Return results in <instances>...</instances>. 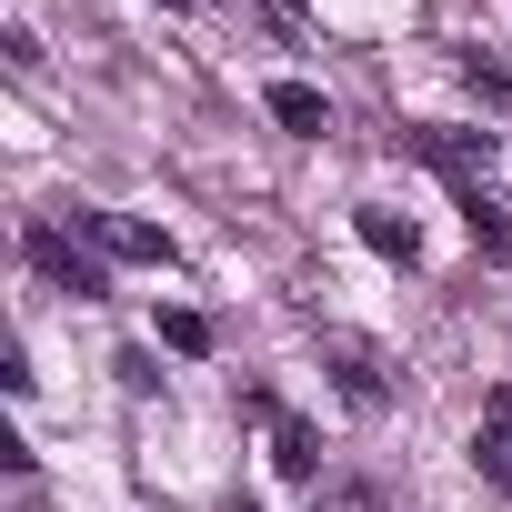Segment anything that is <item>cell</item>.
Returning <instances> with one entry per match:
<instances>
[{
	"instance_id": "obj_1",
	"label": "cell",
	"mask_w": 512,
	"mask_h": 512,
	"mask_svg": "<svg viewBox=\"0 0 512 512\" xmlns=\"http://www.w3.org/2000/svg\"><path fill=\"white\" fill-rule=\"evenodd\" d=\"M322 372H332V392L362 402V412L392 402V362H382V342H362V332H322Z\"/></svg>"
},
{
	"instance_id": "obj_2",
	"label": "cell",
	"mask_w": 512,
	"mask_h": 512,
	"mask_svg": "<svg viewBox=\"0 0 512 512\" xmlns=\"http://www.w3.org/2000/svg\"><path fill=\"white\" fill-rule=\"evenodd\" d=\"M21 262H31L51 292H81V302H101V262H91V251H81L61 221H31V231H21Z\"/></svg>"
},
{
	"instance_id": "obj_3",
	"label": "cell",
	"mask_w": 512,
	"mask_h": 512,
	"mask_svg": "<svg viewBox=\"0 0 512 512\" xmlns=\"http://www.w3.org/2000/svg\"><path fill=\"white\" fill-rule=\"evenodd\" d=\"M81 231H91V251L101 262H171V231H151V221H131V211H81Z\"/></svg>"
},
{
	"instance_id": "obj_4",
	"label": "cell",
	"mask_w": 512,
	"mask_h": 512,
	"mask_svg": "<svg viewBox=\"0 0 512 512\" xmlns=\"http://www.w3.org/2000/svg\"><path fill=\"white\" fill-rule=\"evenodd\" d=\"M251 422H262V432H272V462H282L292 482H312V472H322V432H312L302 412H282L272 392H251Z\"/></svg>"
},
{
	"instance_id": "obj_5",
	"label": "cell",
	"mask_w": 512,
	"mask_h": 512,
	"mask_svg": "<svg viewBox=\"0 0 512 512\" xmlns=\"http://www.w3.org/2000/svg\"><path fill=\"white\" fill-rule=\"evenodd\" d=\"M412 151H422L452 191H472V181L492 171V131H412Z\"/></svg>"
},
{
	"instance_id": "obj_6",
	"label": "cell",
	"mask_w": 512,
	"mask_h": 512,
	"mask_svg": "<svg viewBox=\"0 0 512 512\" xmlns=\"http://www.w3.org/2000/svg\"><path fill=\"white\" fill-rule=\"evenodd\" d=\"M472 472L492 482V492H512V382L482 402V422H472Z\"/></svg>"
},
{
	"instance_id": "obj_7",
	"label": "cell",
	"mask_w": 512,
	"mask_h": 512,
	"mask_svg": "<svg viewBox=\"0 0 512 512\" xmlns=\"http://www.w3.org/2000/svg\"><path fill=\"white\" fill-rule=\"evenodd\" d=\"M352 231H362V241L382 251V262H402V272L422 262V231H412L402 211H382V201H362V211H352Z\"/></svg>"
},
{
	"instance_id": "obj_8",
	"label": "cell",
	"mask_w": 512,
	"mask_h": 512,
	"mask_svg": "<svg viewBox=\"0 0 512 512\" xmlns=\"http://www.w3.org/2000/svg\"><path fill=\"white\" fill-rule=\"evenodd\" d=\"M452 211H462V231H472V241L492 251V262H512V211H502V201H492L482 181H472V191H452Z\"/></svg>"
},
{
	"instance_id": "obj_9",
	"label": "cell",
	"mask_w": 512,
	"mask_h": 512,
	"mask_svg": "<svg viewBox=\"0 0 512 512\" xmlns=\"http://www.w3.org/2000/svg\"><path fill=\"white\" fill-rule=\"evenodd\" d=\"M272 121L302 131V141H322V131H332V101H322L312 81H272Z\"/></svg>"
},
{
	"instance_id": "obj_10",
	"label": "cell",
	"mask_w": 512,
	"mask_h": 512,
	"mask_svg": "<svg viewBox=\"0 0 512 512\" xmlns=\"http://www.w3.org/2000/svg\"><path fill=\"white\" fill-rule=\"evenodd\" d=\"M462 81H472L482 111H512V71H502V61H462Z\"/></svg>"
},
{
	"instance_id": "obj_11",
	"label": "cell",
	"mask_w": 512,
	"mask_h": 512,
	"mask_svg": "<svg viewBox=\"0 0 512 512\" xmlns=\"http://www.w3.org/2000/svg\"><path fill=\"white\" fill-rule=\"evenodd\" d=\"M161 342H171V352H211V322H201V312H161Z\"/></svg>"
},
{
	"instance_id": "obj_12",
	"label": "cell",
	"mask_w": 512,
	"mask_h": 512,
	"mask_svg": "<svg viewBox=\"0 0 512 512\" xmlns=\"http://www.w3.org/2000/svg\"><path fill=\"white\" fill-rule=\"evenodd\" d=\"M231 512H262V502H231Z\"/></svg>"
},
{
	"instance_id": "obj_13",
	"label": "cell",
	"mask_w": 512,
	"mask_h": 512,
	"mask_svg": "<svg viewBox=\"0 0 512 512\" xmlns=\"http://www.w3.org/2000/svg\"><path fill=\"white\" fill-rule=\"evenodd\" d=\"M161 11H181V0H161Z\"/></svg>"
}]
</instances>
